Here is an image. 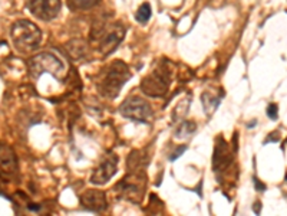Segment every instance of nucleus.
I'll list each match as a JSON object with an SVG mask.
<instances>
[{"label":"nucleus","instance_id":"obj_1","mask_svg":"<svg viewBox=\"0 0 287 216\" xmlns=\"http://www.w3.org/2000/svg\"><path fill=\"white\" fill-rule=\"evenodd\" d=\"M130 78V68L121 61H114L101 74V77L98 80V91L104 97L112 100V98L118 97L119 91L122 89V86Z\"/></svg>","mask_w":287,"mask_h":216},{"label":"nucleus","instance_id":"obj_2","mask_svg":"<svg viewBox=\"0 0 287 216\" xmlns=\"http://www.w3.org/2000/svg\"><path fill=\"white\" fill-rule=\"evenodd\" d=\"M13 46L20 54H30L36 51L42 42V32L33 22L22 19L18 21L10 30Z\"/></svg>","mask_w":287,"mask_h":216},{"label":"nucleus","instance_id":"obj_3","mask_svg":"<svg viewBox=\"0 0 287 216\" xmlns=\"http://www.w3.org/2000/svg\"><path fill=\"white\" fill-rule=\"evenodd\" d=\"M27 71L33 80H39L45 72L53 75L56 80H62L65 75V64L52 52H42L29 59Z\"/></svg>","mask_w":287,"mask_h":216},{"label":"nucleus","instance_id":"obj_4","mask_svg":"<svg viewBox=\"0 0 287 216\" xmlns=\"http://www.w3.org/2000/svg\"><path fill=\"white\" fill-rule=\"evenodd\" d=\"M125 36V27L121 23H112V25H99L98 30L94 27L91 32V39L96 41L98 51L104 56L112 54L121 43V41Z\"/></svg>","mask_w":287,"mask_h":216},{"label":"nucleus","instance_id":"obj_5","mask_svg":"<svg viewBox=\"0 0 287 216\" xmlns=\"http://www.w3.org/2000/svg\"><path fill=\"white\" fill-rule=\"evenodd\" d=\"M171 84L170 65H158L157 68L141 81V89L150 97H162Z\"/></svg>","mask_w":287,"mask_h":216},{"label":"nucleus","instance_id":"obj_6","mask_svg":"<svg viewBox=\"0 0 287 216\" xmlns=\"http://www.w3.org/2000/svg\"><path fill=\"white\" fill-rule=\"evenodd\" d=\"M119 112H121V115L130 118L132 121H136V123H147L148 118L153 115L151 106L145 100H142L139 97H130V98H127L121 104Z\"/></svg>","mask_w":287,"mask_h":216},{"label":"nucleus","instance_id":"obj_7","mask_svg":"<svg viewBox=\"0 0 287 216\" xmlns=\"http://www.w3.org/2000/svg\"><path fill=\"white\" fill-rule=\"evenodd\" d=\"M116 188L119 189V194L122 199H127L132 203H139L145 189V179L142 174L134 173L125 177Z\"/></svg>","mask_w":287,"mask_h":216},{"label":"nucleus","instance_id":"obj_8","mask_svg":"<svg viewBox=\"0 0 287 216\" xmlns=\"http://www.w3.org/2000/svg\"><path fill=\"white\" fill-rule=\"evenodd\" d=\"M60 7V0H29L27 3L29 12L43 22H49L55 19L59 15Z\"/></svg>","mask_w":287,"mask_h":216},{"label":"nucleus","instance_id":"obj_9","mask_svg":"<svg viewBox=\"0 0 287 216\" xmlns=\"http://www.w3.org/2000/svg\"><path fill=\"white\" fill-rule=\"evenodd\" d=\"M116 167H118V157L116 156L106 157L104 162L94 170V173L91 176V183L105 185L116 173Z\"/></svg>","mask_w":287,"mask_h":216},{"label":"nucleus","instance_id":"obj_10","mask_svg":"<svg viewBox=\"0 0 287 216\" xmlns=\"http://www.w3.org/2000/svg\"><path fill=\"white\" fill-rule=\"evenodd\" d=\"M233 162V154L229 150V146L226 143V140H223L221 137L217 138L215 141V149H214V154H212V167L215 173H220L221 170H226L230 163Z\"/></svg>","mask_w":287,"mask_h":216},{"label":"nucleus","instance_id":"obj_11","mask_svg":"<svg viewBox=\"0 0 287 216\" xmlns=\"http://www.w3.org/2000/svg\"><path fill=\"white\" fill-rule=\"evenodd\" d=\"M80 203L86 211L102 212L106 209V196L101 190H88L80 196Z\"/></svg>","mask_w":287,"mask_h":216},{"label":"nucleus","instance_id":"obj_12","mask_svg":"<svg viewBox=\"0 0 287 216\" xmlns=\"http://www.w3.org/2000/svg\"><path fill=\"white\" fill-rule=\"evenodd\" d=\"M0 167L6 173H15L18 170V160L13 150L4 144H0Z\"/></svg>","mask_w":287,"mask_h":216},{"label":"nucleus","instance_id":"obj_13","mask_svg":"<svg viewBox=\"0 0 287 216\" xmlns=\"http://www.w3.org/2000/svg\"><path fill=\"white\" fill-rule=\"evenodd\" d=\"M220 103H221V97L212 95L211 92H204L201 95V104H203L204 111L207 114H212L217 109V107L220 106Z\"/></svg>","mask_w":287,"mask_h":216},{"label":"nucleus","instance_id":"obj_14","mask_svg":"<svg viewBox=\"0 0 287 216\" xmlns=\"http://www.w3.org/2000/svg\"><path fill=\"white\" fill-rule=\"evenodd\" d=\"M151 15H153V10H151L150 3H144V4L139 6L138 12H136V15H135V19H136L138 23L145 25V23L151 19Z\"/></svg>","mask_w":287,"mask_h":216},{"label":"nucleus","instance_id":"obj_15","mask_svg":"<svg viewBox=\"0 0 287 216\" xmlns=\"http://www.w3.org/2000/svg\"><path fill=\"white\" fill-rule=\"evenodd\" d=\"M99 0H69L68 4L72 10H89L95 7Z\"/></svg>","mask_w":287,"mask_h":216},{"label":"nucleus","instance_id":"obj_16","mask_svg":"<svg viewBox=\"0 0 287 216\" xmlns=\"http://www.w3.org/2000/svg\"><path fill=\"white\" fill-rule=\"evenodd\" d=\"M66 49L69 51V55H71L72 58L79 59L80 56L85 55L86 46H85V43H83L82 41H72V42L66 46Z\"/></svg>","mask_w":287,"mask_h":216},{"label":"nucleus","instance_id":"obj_17","mask_svg":"<svg viewBox=\"0 0 287 216\" xmlns=\"http://www.w3.org/2000/svg\"><path fill=\"white\" fill-rule=\"evenodd\" d=\"M195 130H197V126L192 121H184V123H181L178 126V129L175 131V137H178V138L188 137V135H191L192 133H195Z\"/></svg>","mask_w":287,"mask_h":216},{"label":"nucleus","instance_id":"obj_18","mask_svg":"<svg viewBox=\"0 0 287 216\" xmlns=\"http://www.w3.org/2000/svg\"><path fill=\"white\" fill-rule=\"evenodd\" d=\"M267 115L270 120H277L279 118V107L277 104H270L267 107Z\"/></svg>","mask_w":287,"mask_h":216},{"label":"nucleus","instance_id":"obj_19","mask_svg":"<svg viewBox=\"0 0 287 216\" xmlns=\"http://www.w3.org/2000/svg\"><path fill=\"white\" fill-rule=\"evenodd\" d=\"M185 150H187V146H180V149H175V151L170 156V160H171V162L177 160L178 157H181V154H183Z\"/></svg>","mask_w":287,"mask_h":216},{"label":"nucleus","instance_id":"obj_20","mask_svg":"<svg viewBox=\"0 0 287 216\" xmlns=\"http://www.w3.org/2000/svg\"><path fill=\"white\" fill-rule=\"evenodd\" d=\"M254 186H256V189L259 190V192H264L266 190V185H263L257 177H254Z\"/></svg>","mask_w":287,"mask_h":216},{"label":"nucleus","instance_id":"obj_21","mask_svg":"<svg viewBox=\"0 0 287 216\" xmlns=\"http://www.w3.org/2000/svg\"><path fill=\"white\" fill-rule=\"evenodd\" d=\"M253 211H254V214H260V211H261L260 202H256V205H254V208H253Z\"/></svg>","mask_w":287,"mask_h":216},{"label":"nucleus","instance_id":"obj_22","mask_svg":"<svg viewBox=\"0 0 287 216\" xmlns=\"http://www.w3.org/2000/svg\"><path fill=\"white\" fill-rule=\"evenodd\" d=\"M256 124H257V121L254 120V121H251V123H250V124H249L247 127H249V129H253V127H256Z\"/></svg>","mask_w":287,"mask_h":216}]
</instances>
